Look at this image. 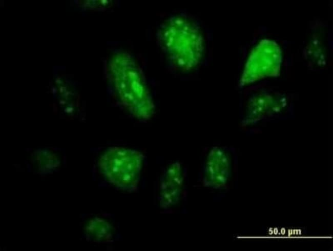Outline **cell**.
Masks as SVG:
<instances>
[{"label":"cell","instance_id":"7a4b0ae2","mask_svg":"<svg viewBox=\"0 0 333 251\" xmlns=\"http://www.w3.org/2000/svg\"><path fill=\"white\" fill-rule=\"evenodd\" d=\"M157 37L161 49L177 68L188 70L200 61L203 49L202 36L186 17L177 15L166 20L159 27Z\"/></svg>","mask_w":333,"mask_h":251},{"label":"cell","instance_id":"52a82bcc","mask_svg":"<svg viewBox=\"0 0 333 251\" xmlns=\"http://www.w3.org/2000/svg\"><path fill=\"white\" fill-rule=\"evenodd\" d=\"M86 233L90 239L96 242H105L112 237V228L106 221L98 218L90 220L86 227Z\"/></svg>","mask_w":333,"mask_h":251},{"label":"cell","instance_id":"6da1fadb","mask_svg":"<svg viewBox=\"0 0 333 251\" xmlns=\"http://www.w3.org/2000/svg\"><path fill=\"white\" fill-rule=\"evenodd\" d=\"M110 76L118 98L127 110L138 119H150L155 106L143 72L134 59L124 52L110 62Z\"/></svg>","mask_w":333,"mask_h":251},{"label":"cell","instance_id":"277c9868","mask_svg":"<svg viewBox=\"0 0 333 251\" xmlns=\"http://www.w3.org/2000/svg\"><path fill=\"white\" fill-rule=\"evenodd\" d=\"M280 58L277 44L267 41L260 43L247 62L240 84L244 85L264 77L276 75L279 70Z\"/></svg>","mask_w":333,"mask_h":251},{"label":"cell","instance_id":"8992f818","mask_svg":"<svg viewBox=\"0 0 333 251\" xmlns=\"http://www.w3.org/2000/svg\"><path fill=\"white\" fill-rule=\"evenodd\" d=\"M183 172L181 164L175 162L163 172L159 184V203L163 208L171 207L179 201L183 185Z\"/></svg>","mask_w":333,"mask_h":251},{"label":"cell","instance_id":"5b68a950","mask_svg":"<svg viewBox=\"0 0 333 251\" xmlns=\"http://www.w3.org/2000/svg\"><path fill=\"white\" fill-rule=\"evenodd\" d=\"M230 172V163L226 154L220 148H212L207 155L204 165V186L213 188L222 187L227 182Z\"/></svg>","mask_w":333,"mask_h":251},{"label":"cell","instance_id":"3957f363","mask_svg":"<svg viewBox=\"0 0 333 251\" xmlns=\"http://www.w3.org/2000/svg\"><path fill=\"white\" fill-rule=\"evenodd\" d=\"M143 160V155L137 150L114 146L101 156L98 165L109 182L121 189L131 190L138 183Z\"/></svg>","mask_w":333,"mask_h":251}]
</instances>
